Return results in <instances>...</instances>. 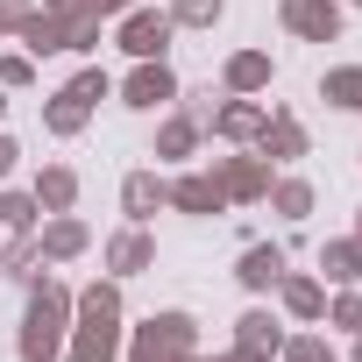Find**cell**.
I'll return each mask as SVG.
<instances>
[{"mask_svg":"<svg viewBox=\"0 0 362 362\" xmlns=\"http://www.w3.org/2000/svg\"><path fill=\"white\" fill-rule=\"evenodd\" d=\"M270 214H284V221H305L313 214V185H305V177H270Z\"/></svg>","mask_w":362,"mask_h":362,"instance_id":"obj_23","label":"cell"},{"mask_svg":"<svg viewBox=\"0 0 362 362\" xmlns=\"http://www.w3.org/2000/svg\"><path fill=\"white\" fill-rule=\"evenodd\" d=\"M29 192H36L43 214H71V206H78V170H71V163H43Z\"/></svg>","mask_w":362,"mask_h":362,"instance_id":"obj_17","label":"cell"},{"mask_svg":"<svg viewBox=\"0 0 362 362\" xmlns=\"http://www.w3.org/2000/svg\"><path fill=\"white\" fill-rule=\"evenodd\" d=\"M277 15H284V29H291L298 43H334L341 22H348V15H341V0H284Z\"/></svg>","mask_w":362,"mask_h":362,"instance_id":"obj_7","label":"cell"},{"mask_svg":"<svg viewBox=\"0 0 362 362\" xmlns=\"http://www.w3.org/2000/svg\"><path fill=\"white\" fill-rule=\"evenodd\" d=\"M256 156L298 163V156H305V121H298L291 107H270V114H263V135H256Z\"/></svg>","mask_w":362,"mask_h":362,"instance_id":"obj_9","label":"cell"},{"mask_svg":"<svg viewBox=\"0 0 362 362\" xmlns=\"http://www.w3.org/2000/svg\"><path fill=\"white\" fill-rule=\"evenodd\" d=\"M0 121H8V86H0Z\"/></svg>","mask_w":362,"mask_h":362,"instance_id":"obj_38","label":"cell"},{"mask_svg":"<svg viewBox=\"0 0 362 362\" xmlns=\"http://www.w3.org/2000/svg\"><path fill=\"white\" fill-rule=\"evenodd\" d=\"M320 100L334 114H362V64H327L320 71Z\"/></svg>","mask_w":362,"mask_h":362,"instance_id":"obj_19","label":"cell"},{"mask_svg":"<svg viewBox=\"0 0 362 362\" xmlns=\"http://www.w3.org/2000/svg\"><path fill=\"white\" fill-rule=\"evenodd\" d=\"M29 15H36V0H0V36H22Z\"/></svg>","mask_w":362,"mask_h":362,"instance_id":"obj_32","label":"cell"},{"mask_svg":"<svg viewBox=\"0 0 362 362\" xmlns=\"http://www.w3.org/2000/svg\"><path fill=\"white\" fill-rule=\"evenodd\" d=\"M355 242H362V206H355Z\"/></svg>","mask_w":362,"mask_h":362,"instance_id":"obj_39","label":"cell"},{"mask_svg":"<svg viewBox=\"0 0 362 362\" xmlns=\"http://www.w3.org/2000/svg\"><path fill=\"white\" fill-rule=\"evenodd\" d=\"M177 29H214L221 15H228V0H170V8H163Z\"/></svg>","mask_w":362,"mask_h":362,"instance_id":"obj_28","label":"cell"},{"mask_svg":"<svg viewBox=\"0 0 362 362\" xmlns=\"http://www.w3.org/2000/svg\"><path fill=\"white\" fill-rule=\"evenodd\" d=\"M206 170H214V185H221V199H228V206H263V192H270V156H256V149L214 156Z\"/></svg>","mask_w":362,"mask_h":362,"instance_id":"obj_2","label":"cell"},{"mask_svg":"<svg viewBox=\"0 0 362 362\" xmlns=\"http://www.w3.org/2000/svg\"><path fill=\"white\" fill-rule=\"evenodd\" d=\"M36 192H0V235H36Z\"/></svg>","mask_w":362,"mask_h":362,"instance_id":"obj_27","label":"cell"},{"mask_svg":"<svg viewBox=\"0 0 362 362\" xmlns=\"http://www.w3.org/2000/svg\"><path fill=\"white\" fill-rule=\"evenodd\" d=\"M170 36H177V22H170L163 8H142V0H135V8L121 15V50H128L135 64H142V57H163Z\"/></svg>","mask_w":362,"mask_h":362,"instance_id":"obj_4","label":"cell"},{"mask_svg":"<svg viewBox=\"0 0 362 362\" xmlns=\"http://www.w3.org/2000/svg\"><path fill=\"white\" fill-rule=\"evenodd\" d=\"M71 100H86V107H100V100H114V78L100 71V64H86V71H71V86H64Z\"/></svg>","mask_w":362,"mask_h":362,"instance_id":"obj_30","label":"cell"},{"mask_svg":"<svg viewBox=\"0 0 362 362\" xmlns=\"http://www.w3.org/2000/svg\"><path fill=\"white\" fill-rule=\"evenodd\" d=\"M71 341V284L57 277H36L29 284V313H22V334H15V355L22 362H57Z\"/></svg>","mask_w":362,"mask_h":362,"instance_id":"obj_1","label":"cell"},{"mask_svg":"<svg viewBox=\"0 0 362 362\" xmlns=\"http://www.w3.org/2000/svg\"><path fill=\"white\" fill-rule=\"evenodd\" d=\"M284 270H291V263H284V249H277V242H249V249H242V263H235L242 291H256V298H263V291H277V277H284Z\"/></svg>","mask_w":362,"mask_h":362,"instance_id":"obj_13","label":"cell"},{"mask_svg":"<svg viewBox=\"0 0 362 362\" xmlns=\"http://www.w3.org/2000/svg\"><path fill=\"white\" fill-rule=\"evenodd\" d=\"M86 8H93V15H128L135 0H86Z\"/></svg>","mask_w":362,"mask_h":362,"instance_id":"obj_34","label":"cell"},{"mask_svg":"<svg viewBox=\"0 0 362 362\" xmlns=\"http://www.w3.org/2000/svg\"><path fill=\"white\" fill-rule=\"evenodd\" d=\"M29 57H57L64 50V15H50V8H36L29 22H22V36H15Z\"/></svg>","mask_w":362,"mask_h":362,"instance_id":"obj_21","label":"cell"},{"mask_svg":"<svg viewBox=\"0 0 362 362\" xmlns=\"http://www.w3.org/2000/svg\"><path fill=\"white\" fill-rule=\"evenodd\" d=\"M36 249H43V263H78L93 249V228L78 214H43L36 221Z\"/></svg>","mask_w":362,"mask_h":362,"instance_id":"obj_6","label":"cell"},{"mask_svg":"<svg viewBox=\"0 0 362 362\" xmlns=\"http://www.w3.org/2000/svg\"><path fill=\"white\" fill-rule=\"evenodd\" d=\"M163 206L192 214V221H206V214H228V199H221V185H214V170H185V177H170V185H163Z\"/></svg>","mask_w":362,"mask_h":362,"instance_id":"obj_8","label":"cell"},{"mask_svg":"<svg viewBox=\"0 0 362 362\" xmlns=\"http://www.w3.org/2000/svg\"><path fill=\"white\" fill-rule=\"evenodd\" d=\"M36 8H71V0H36Z\"/></svg>","mask_w":362,"mask_h":362,"instance_id":"obj_37","label":"cell"},{"mask_svg":"<svg viewBox=\"0 0 362 362\" xmlns=\"http://www.w3.org/2000/svg\"><path fill=\"white\" fill-rule=\"evenodd\" d=\"M15 156H22V142H15L8 128H0V185H8V170H15Z\"/></svg>","mask_w":362,"mask_h":362,"instance_id":"obj_33","label":"cell"},{"mask_svg":"<svg viewBox=\"0 0 362 362\" xmlns=\"http://www.w3.org/2000/svg\"><path fill=\"white\" fill-rule=\"evenodd\" d=\"M149 334H156V341H170V348H199V320H192L185 305H170V313H149Z\"/></svg>","mask_w":362,"mask_h":362,"instance_id":"obj_24","label":"cell"},{"mask_svg":"<svg viewBox=\"0 0 362 362\" xmlns=\"http://www.w3.org/2000/svg\"><path fill=\"white\" fill-rule=\"evenodd\" d=\"M277 305H284L298 327H320V313H327V284L305 277V270H284V277H277Z\"/></svg>","mask_w":362,"mask_h":362,"instance_id":"obj_11","label":"cell"},{"mask_svg":"<svg viewBox=\"0 0 362 362\" xmlns=\"http://www.w3.org/2000/svg\"><path fill=\"white\" fill-rule=\"evenodd\" d=\"M270 78H277V64H270V50H235V57L221 64V86H228V93H242V100H256V93H270Z\"/></svg>","mask_w":362,"mask_h":362,"instance_id":"obj_12","label":"cell"},{"mask_svg":"<svg viewBox=\"0 0 362 362\" xmlns=\"http://www.w3.org/2000/svg\"><path fill=\"white\" fill-rule=\"evenodd\" d=\"M348 8H362V0H348Z\"/></svg>","mask_w":362,"mask_h":362,"instance_id":"obj_41","label":"cell"},{"mask_svg":"<svg viewBox=\"0 0 362 362\" xmlns=\"http://www.w3.org/2000/svg\"><path fill=\"white\" fill-rule=\"evenodd\" d=\"M320 320H327L334 334H348V341H355V334H362V291H355V284H341V291L327 298V313H320Z\"/></svg>","mask_w":362,"mask_h":362,"instance_id":"obj_26","label":"cell"},{"mask_svg":"<svg viewBox=\"0 0 362 362\" xmlns=\"http://www.w3.org/2000/svg\"><path fill=\"white\" fill-rule=\"evenodd\" d=\"M199 362H263V355H242V348H221V355H199Z\"/></svg>","mask_w":362,"mask_h":362,"instance_id":"obj_35","label":"cell"},{"mask_svg":"<svg viewBox=\"0 0 362 362\" xmlns=\"http://www.w3.org/2000/svg\"><path fill=\"white\" fill-rule=\"evenodd\" d=\"M163 185H170V177H156V170H128V177H121V214H128L135 228H149L156 206H163Z\"/></svg>","mask_w":362,"mask_h":362,"instance_id":"obj_16","label":"cell"},{"mask_svg":"<svg viewBox=\"0 0 362 362\" xmlns=\"http://www.w3.org/2000/svg\"><path fill=\"white\" fill-rule=\"evenodd\" d=\"M235 348H242V355H263V362H270V355L284 348V320H277L270 305H249V313L235 320Z\"/></svg>","mask_w":362,"mask_h":362,"instance_id":"obj_14","label":"cell"},{"mask_svg":"<svg viewBox=\"0 0 362 362\" xmlns=\"http://www.w3.org/2000/svg\"><path fill=\"white\" fill-rule=\"evenodd\" d=\"M277 355H284V362H341V355H334V341H327V334H313V327H305V334H284V348H277Z\"/></svg>","mask_w":362,"mask_h":362,"instance_id":"obj_29","label":"cell"},{"mask_svg":"<svg viewBox=\"0 0 362 362\" xmlns=\"http://www.w3.org/2000/svg\"><path fill=\"white\" fill-rule=\"evenodd\" d=\"M86 121H93V107H86V100H71V93L43 100V128H50V135H78Z\"/></svg>","mask_w":362,"mask_h":362,"instance_id":"obj_25","label":"cell"},{"mask_svg":"<svg viewBox=\"0 0 362 362\" xmlns=\"http://www.w3.org/2000/svg\"><path fill=\"white\" fill-rule=\"evenodd\" d=\"M107 277H142V270H156V242H149V228H121V235H107Z\"/></svg>","mask_w":362,"mask_h":362,"instance_id":"obj_10","label":"cell"},{"mask_svg":"<svg viewBox=\"0 0 362 362\" xmlns=\"http://www.w3.org/2000/svg\"><path fill=\"white\" fill-rule=\"evenodd\" d=\"M199 135H206V121H199L192 107H177V114H163V121H156V149H149V156L177 163V156H192V149H199Z\"/></svg>","mask_w":362,"mask_h":362,"instance_id":"obj_15","label":"cell"},{"mask_svg":"<svg viewBox=\"0 0 362 362\" xmlns=\"http://www.w3.org/2000/svg\"><path fill=\"white\" fill-rule=\"evenodd\" d=\"M57 362H78V355H71V348H64V355H57Z\"/></svg>","mask_w":362,"mask_h":362,"instance_id":"obj_40","label":"cell"},{"mask_svg":"<svg viewBox=\"0 0 362 362\" xmlns=\"http://www.w3.org/2000/svg\"><path fill=\"white\" fill-rule=\"evenodd\" d=\"M263 100H242V93H228L214 114H206V128L221 135V142H235V149H256V135H263Z\"/></svg>","mask_w":362,"mask_h":362,"instance_id":"obj_5","label":"cell"},{"mask_svg":"<svg viewBox=\"0 0 362 362\" xmlns=\"http://www.w3.org/2000/svg\"><path fill=\"white\" fill-rule=\"evenodd\" d=\"M114 93H121V107H135V114H156V107H170V100H177V71H170L163 57H142V64H135V71H128Z\"/></svg>","mask_w":362,"mask_h":362,"instance_id":"obj_3","label":"cell"},{"mask_svg":"<svg viewBox=\"0 0 362 362\" xmlns=\"http://www.w3.org/2000/svg\"><path fill=\"white\" fill-rule=\"evenodd\" d=\"M320 284H362V242L355 235H334L327 249H320Z\"/></svg>","mask_w":362,"mask_h":362,"instance_id":"obj_18","label":"cell"},{"mask_svg":"<svg viewBox=\"0 0 362 362\" xmlns=\"http://www.w3.org/2000/svg\"><path fill=\"white\" fill-rule=\"evenodd\" d=\"M121 355H128V362H199V348H170V341H156V334H149V320L121 341Z\"/></svg>","mask_w":362,"mask_h":362,"instance_id":"obj_22","label":"cell"},{"mask_svg":"<svg viewBox=\"0 0 362 362\" xmlns=\"http://www.w3.org/2000/svg\"><path fill=\"white\" fill-rule=\"evenodd\" d=\"M348 362H362V334H355V348H348Z\"/></svg>","mask_w":362,"mask_h":362,"instance_id":"obj_36","label":"cell"},{"mask_svg":"<svg viewBox=\"0 0 362 362\" xmlns=\"http://www.w3.org/2000/svg\"><path fill=\"white\" fill-rule=\"evenodd\" d=\"M0 277H15V284H36V277H50V263H43L36 235H8V249H0Z\"/></svg>","mask_w":362,"mask_h":362,"instance_id":"obj_20","label":"cell"},{"mask_svg":"<svg viewBox=\"0 0 362 362\" xmlns=\"http://www.w3.org/2000/svg\"><path fill=\"white\" fill-rule=\"evenodd\" d=\"M29 78H36V57H29V50H8V57H0V86H8V93H22Z\"/></svg>","mask_w":362,"mask_h":362,"instance_id":"obj_31","label":"cell"}]
</instances>
